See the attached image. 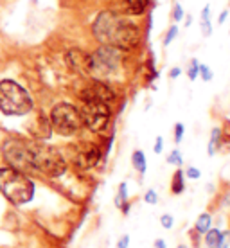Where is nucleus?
Wrapping results in <instances>:
<instances>
[{
  "mask_svg": "<svg viewBox=\"0 0 230 248\" xmlns=\"http://www.w3.org/2000/svg\"><path fill=\"white\" fill-rule=\"evenodd\" d=\"M0 191L11 203L24 205L31 202L34 196V184H32L24 171L15 168L0 169Z\"/></svg>",
  "mask_w": 230,
  "mask_h": 248,
  "instance_id": "f257e3e1",
  "label": "nucleus"
},
{
  "mask_svg": "<svg viewBox=\"0 0 230 248\" xmlns=\"http://www.w3.org/2000/svg\"><path fill=\"white\" fill-rule=\"evenodd\" d=\"M29 164L31 169L52 178L61 176L67 171V162L56 148L38 142H29Z\"/></svg>",
  "mask_w": 230,
  "mask_h": 248,
  "instance_id": "f03ea898",
  "label": "nucleus"
},
{
  "mask_svg": "<svg viewBox=\"0 0 230 248\" xmlns=\"http://www.w3.org/2000/svg\"><path fill=\"white\" fill-rule=\"evenodd\" d=\"M0 110L6 115H25L32 110V99L25 88L11 79L0 83Z\"/></svg>",
  "mask_w": 230,
  "mask_h": 248,
  "instance_id": "7ed1b4c3",
  "label": "nucleus"
},
{
  "mask_svg": "<svg viewBox=\"0 0 230 248\" xmlns=\"http://www.w3.org/2000/svg\"><path fill=\"white\" fill-rule=\"evenodd\" d=\"M50 128L63 137H72L83 128L79 108L70 103H58L50 112Z\"/></svg>",
  "mask_w": 230,
  "mask_h": 248,
  "instance_id": "20e7f679",
  "label": "nucleus"
},
{
  "mask_svg": "<svg viewBox=\"0 0 230 248\" xmlns=\"http://www.w3.org/2000/svg\"><path fill=\"white\" fill-rule=\"evenodd\" d=\"M79 113L83 126L92 133H105L112 124V108L99 101H83Z\"/></svg>",
  "mask_w": 230,
  "mask_h": 248,
  "instance_id": "39448f33",
  "label": "nucleus"
},
{
  "mask_svg": "<svg viewBox=\"0 0 230 248\" xmlns=\"http://www.w3.org/2000/svg\"><path fill=\"white\" fill-rule=\"evenodd\" d=\"M123 16L113 11H103L97 15V18L93 20L92 32L95 40L101 45H110L113 47L115 44V38H117L119 27H121Z\"/></svg>",
  "mask_w": 230,
  "mask_h": 248,
  "instance_id": "423d86ee",
  "label": "nucleus"
},
{
  "mask_svg": "<svg viewBox=\"0 0 230 248\" xmlns=\"http://www.w3.org/2000/svg\"><path fill=\"white\" fill-rule=\"evenodd\" d=\"M90 58H92L90 74L108 78L117 70L119 63H121V49L110 47V45H101L93 54H90Z\"/></svg>",
  "mask_w": 230,
  "mask_h": 248,
  "instance_id": "0eeeda50",
  "label": "nucleus"
},
{
  "mask_svg": "<svg viewBox=\"0 0 230 248\" xmlns=\"http://www.w3.org/2000/svg\"><path fill=\"white\" fill-rule=\"evenodd\" d=\"M4 156L11 164V168L18 171H31L29 164V142L20 139H9L4 142Z\"/></svg>",
  "mask_w": 230,
  "mask_h": 248,
  "instance_id": "6e6552de",
  "label": "nucleus"
},
{
  "mask_svg": "<svg viewBox=\"0 0 230 248\" xmlns=\"http://www.w3.org/2000/svg\"><path fill=\"white\" fill-rule=\"evenodd\" d=\"M140 40H142L140 27H138L135 22H131V20L123 18L113 47H117V49H121V50H131V49H135V47H138Z\"/></svg>",
  "mask_w": 230,
  "mask_h": 248,
  "instance_id": "1a4fd4ad",
  "label": "nucleus"
},
{
  "mask_svg": "<svg viewBox=\"0 0 230 248\" xmlns=\"http://www.w3.org/2000/svg\"><path fill=\"white\" fill-rule=\"evenodd\" d=\"M81 101H99L105 105H112L117 99V93L112 87H108L105 81L93 79L90 85L83 88V92L79 93Z\"/></svg>",
  "mask_w": 230,
  "mask_h": 248,
  "instance_id": "9d476101",
  "label": "nucleus"
},
{
  "mask_svg": "<svg viewBox=\"0 0 230 248\" xmlns=\"http://www.w3.org/2000/svg\"><path fill=\"white\" fill-rule=\"evenodd\" d=\"M103 155H101V148L97 144H85L83 148L77 151L76 156V164L81 169H92L101 162Z\"/></svg>",
  "mask_w": 230,
  "mask_h": 248,
  "instance_id": "9b49d317",
  "label": "nucleus"
},
{
  "mask_svg": "<svg viewBox=\"0 0 230 248\" xmlns=\"http://www.w3.org/2000/svg\"><path fill=\"white\" fill-rule=\"evenodd\" d=\"M65 60H67V65H69L74 72L83 74V76L90 74V65H92L90 54H87V52H83V50H79V49H72L67 52Z\"/></svg>",
  "mask_w": 230,
  "mask_h": 248,
  "instance_id": "f8f14e48",
  "label": "nucleus"
},
{
  "mask_svg": "<svg viewBox=\"0 0 230 248\" xmlns=\"http://www.w3.org/2000/svg\"><path fill=\"white\" fill-rule=\"evenodd\" d=\"M115 207H117L124 216L130 214L131 203H130V192H128V184H126V182H121V184H119L117 194H115Z\"/></svg>",
  "mask_w": 230,
  "mask_h": 248,
  "instance_id": "ddd939ff",
  "label": "nucleus"
},
{
  "mask_svg": "<svg viewBox=\"0 0 230 248\" xmlns=\"http://www.w3.org/2000/svg\"><path fill=\"white\" fill-rule=\"evenodd\" d=\"M169 191L174 196H180L182 192L185 191V174H184V169L178 168L171 176V186H169Z\"/></svg>",
  "mask_w": 230,
  "mask_h": 248,
  "instance_id": "4468645a",
  "label": "nucleus"
},
{
  "mask_svg": "<svg viewBox=\"0 0 230 248\" xmlns=\"http://www.w3.org/2000/svg\"><path fill=\"white\" fill-rule=\"evenodd\" d=\"M151 0H123V6L126 7V11L137 16V15H142V13L148 11Z\"/></svg>",
  "mask_w": 230,
  "mask_h": 248,
  "instance_id": "2eb2a0df",
  "label": "nucleus"
},
{
  "mask_svg": "<svg viewBox=\"0 0 230 248\" xmlns=\"http://www.w3.org/2000/svg\"><path fill=\"white\" fill-rule=\"evenodd\" d=\"M131 166L138 174H142V176L146 174V171H148V156H146L142 149H135L131 153Z\"/></svg>",
  "mask_w": 230,
  "mask_h": 248,
  "instance_id": "dca6fc26",
  "label": "nucleus"
},
{
  "mask_svg": "<svg viewBox=\"0 0 230 248\" xmlns=\"http://www.w3.org/2000/svg\"><path fill=\"white\" fill-rule=\"evenodd\" d=\"M212 227V214L211 212H201L198 217H196V221H194V232L199 234V236H203L207 230Z\"/></svg>",
  "mask_w": 230,
  "mask_h": 248,
  "instance_id": "f3484780",
  "label": "nucleus"
},
{
  "mask_svg": "<svg viewBox=\"0 0 230 248\" xmlns=\"http://www.w3.org/2000/svg\"><path fill=\"white\" fill-rule=\"evenodd\" d=\"M221 144V126H214L211 130V139H209V146H207V155L214 156L216 151L219 149Z\"/></svg>",
  "mask_w": 230,
  "mask_h": 248,
  "instance_id": "a211bd4d",
  "label": "nucleus"
},
{
  "mask_svg": "<svg viewBox=\"0 0 230 248\" xmlns=\"http://www.w3.org/2000/svg\"><path fill=\"white\" fill-rule=\"evenodd\" d=\"M199 29L201 34L209 38L212 34V22H211V6H205L201 9V16H199Z\"/></svg>",
  "mask_w": 230,
  "mask_h": 248,
  "instance_id": "6ab92c4d",
  "label": "nucleus"
},
{
  "mask_svg": "<svg viewBox=\"0 0 230 248\" xmlns=\"http://www.w3.org/2000/svg\"><path fill=\"white\" fill-rule=\"evenodd\" d=\"M219 236H221V230L216 229V227H211L203 234V245H205V248H218Z\"/></svg>",
  "mask_w": 230,
  "mask_h": 248,
  "instance_id": "aec40b11",
  "label": "nucleus"
},
{
  "mask_svg": "<svg viewBox=\"0 0 230 248\" xmlns=\"http://www.w3.org/2000/svg\"><path fill=\"white\" fill-rule=\"evenodd\" d=\"M168 164H169V166H174V168H182V166H184V156H182L180 149L174 148L173 151H169Z\"/></svg>",
  "mask_w": 230,
  "mask_h": 248,
  "instance_id": "412c9836",
  "label": "nucleus"
},
{
  "mask_svg": "<svg viewBox=\"0 0 230 248\" xmlns=\"http://www.w3.org/2000/svg\"><path fill=\"white\" fill-rule=\"evenodd\" d=\"M198 78H201V81L209 83V81L214 79V72H212V68L209 67V65H205V63H199V67H198Z\"/></svg>",
  "mask_w": 230,
  "mask_h": 248,
  "instance_id": "4be33fe9",
  "label": "nucleus"
},
{
  "mask_svg": "<svg viewBox=\"0 0 230 248\" xmlns=\"http://www.w3.org/2000/svg\"><path fill=\"white\" fill-rule=\"evenodd\" d=\"M198 67H199V62L196 58H193L191 63H189V67H187V78H189V81L198 79Z\"/></svg>",
  "mask_w": 230,
  "mask_h": 248,
  "instance_id": "5701e85b",
  "label": "nucleus"
},
{
  "mask_svg": "<svg viewBox=\"0 0 230 248\" xmlns=\"http://www.w3.org/2000/svg\"><path fill=\"white\" fill-rule=\"evenodd\" d=\"M223 146H230V121L227 119L221 126V144H219V148H223Z\"/></svg>",
  "mask_w": 230,
  "mask_h": 248,
  "instance_id": "b1692460",
  "label": "nucleus"
},
{
  "mask_svg": "<svg viewBox=\"0 0 230 248\" xmlns=\"http://www.w3.org/2000/svg\"><path fill=\"white\" fill-rule=\"evenodd\" d=\"M184 16H185V13H184V7H182V4H180V2H174L173 9H171V18H173L174 22H182V20H184Z\"/></svg>",
  "mask_w": 230,
  "mask_h": 248,
  "instance_id": "393cba45",
  "label": "nucleus"
},
{
  "mask_svg": "<svg viewBox=\"0 0 230 248\" xmlns=\"http://www.w3.org/2000/svg\"><path fill=\"white\" fill-rule=\"evenodd\" d=\"M184 133H185V126L182 123H176L173 128V137H174V144L178 146V144L184 140Z\"/></svg>",
  "mask_w": 230,
  "mask_h": 248,
  "instance_id": "a878e982",
  "label": "nucleus"
},
{
  "mask_svg": "<svg viewBox=\"0 0 230 248\" xmlns=\"http://www.w3.org/2000/svg\"><path fill=\"white\" fill-rule=\"evenodd\" d=\"M176 36H178V25H171L164 34V45H171Z\"/></svg>",
  "mask_w": 230,
  "mask_h": 248,
  "instance_id": "bb28decb",
  "label": "nucleus"
},
{
  "mask_svg": "<svg viewBox=\"0 0 230 248\" xmlns=\"http://www.w3.org/2000/svg\"><path fill=\"white\" fill-rule=\"evenodd\" d=\"M187 180H199L201 178V171L198 168H194V166H187V169L184 171Z\"/></svg>",
  "mask_w": 230,
  "mask_h": 248,
  "instance_id": "cd10ccee",
  "label": "nucleus"
},
{
  "mask_svg": "<svg viewBox=\"0 0 230 248\" xmlns=\"http://www.w3.org/2000/svg\"><path fill=\"white\" fill-rule=\"evenodd\" d=\"M158 221H160L162 229H166V230H171L174 227V217H173V214H168V212H166V214H162Z\"/></svg>",
  "mask_w": 230,
  "mask_h": 248,
  "instance_id": "c85d7f7f",
  "label": "nucleus"
},
{
  "mask_svg": "<svg viewBox=\"0 0 230 248\" xmlns=\"http://www.w3.org/2000/svg\"><path fill=\"white\" fill-rule=\"evenodd\" d=\"M144 202L148 205H156L158 203V192L155 189H148V191L144 192Z\"/></svg>",
  "mask_w": 230,
  "mask_h": 248,
  "instance_id": "c756f323",
  "label": "nucleus"
},
{
  "mask_svg": "<svg viewBox=\"0 0 230 248\" xmlns=\"http://www.w3.org/2000/svg\"><path fill=\"white\" fill-rule=\"evenodd\" d=\"M229 247H230V230H221L218 248H229Z\"/></svg>",
  "mask_w": 230,
  "mask_h": 248,
  "instance_id": "7c9ffc66",
  "label": "nucleus"
},
{
  "mask_svg": "<svg viewBox=\"0 0 230 248\" xmlns=\"http://www.w3.org/2000/svg\"><path fill=\"white\" fill-rule=\"evenodd\" d=\"M153 151H155L156 155H160L162 151H164V137H156L155 139V146H153Z\"/></svg>",
  "mask_w": 230,
  "mask_h": 248,
  "instance_id": "2f4dec72",
  "label": "nucleus"
},
{
  "mask_svg": "<svg viewBox=\"0 0 230 248\" xmlns=\"http://www.w3.org/2000/svg\"><path fill=\"white\" fill-rule=\"evenodd\" d=\"M117 248H130V236H128V234H124V236L119 237Z\"/></svg>",
  "mask_w": 230,
  "mask_h": 248,
  "instance_id": "473e14b6",
  "label": "nucleus"
},
{
  "mask_svg": "<svg viewBox=\"0 0 230 248\" xmlns=\"http://www.w3.org/2000/svg\"><path fill=\"white\" fill-rule=\"evenodd\" d=\"M180 74H182V68L180 67H173L171 70H169V78H171V79H176V78H180Z\"/></svg>",
  "mask_w": 230,
  "mask_h": 248,
  "instance_id": "72a5a7b5",
  "label": "nucleus"
},
{
  "mask_svg": "<svg viewBox=\"0 0 230 248\" xmlns=\"http://www.w3.org/2000/svg\"><path fill=\"white\" fill-rule=\"evenodd\" d=\"M153 248H168V243L164 241L162 237H158V239H155V241H153Z\"/></svg>",
  "mask_w": 230,
  "mask_h": 248,
  "instance_id": "f704fd0d",
  "label": "nucleus"
},
{
  "mask_svg": "<svg viewBox=\"0 0 230 248\" xmlns=\"http://www.w3.org/2000/svg\"><path fill=\"white\" fill-rule=\"evenodd\" d=\"M227 16H229V9L221 11V15H219V18H218V24H223L225 20H227Z\"/></svg>",
  "mask_w": 230,
  "mask_h": 248,
  "instance_id": "c9c22d12",
  "label": "nucleus"
},
{
  "mask_svg": "<svg viewBox=\"0 0 230 248\" xmlns=\"http://www.w3.org/2000/svg\"><path fill=\"white\" fill-rule=\"evenodd\" d=\"M191 24H193V16H191V15H187V18H185V27H189Z\"/></svg>",
  "mask_w": 230,
  "mask_h": 248,
  "instance_id": "e433bc0d",
  "label": "nucleus"
},
{
  "mask_svg": "<svg viewBox=\"0 0 230 248\" xmlns=\"http://www.w3.org/2000/svg\"><path fill=\"white\" fill-rule=\"evenodd\" d=\"M176 248H189V247H187V245H184V243H182V245H178V247H176Z\"/></svg>",
  "mask_w": 230,
  "mask_h": 248,
  "instance_id": "4c0bfd02",
  "label": "nucleus"
},
{
  "mask_svg": "<svg viewBox=\"0 0 230 248\" xmlns=\"http://www.w3.org/2000/svg\"><path fill=\"white\" fill-rule=\"evenodd\" d=\"M229 4H230V0H229Z\"/></svg>",
  "mask_w": 230,
  "mask_h": 248,
  "instance_id": "58836bf2",
  "label": "nucleus"
}]
</instances>
